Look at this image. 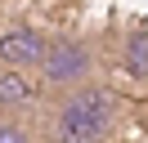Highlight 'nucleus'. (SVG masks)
Instances as JSON below:
<instances>
[{"mask_svg": "<svg viewBox=\"0 0 148 143\" xmlns=\"http://www.w3.org/2000/svg\"><path fill=\"white\" fill-rule=\"evenodd\" d=\"M18 139H27V130L18 125V116H5V112H0V143H18Z\"/></svg>", "mask_w": 148, "mask_h": 143, "instance_id": "obj_6", "label": "nucleus"}, {"mask_svg": "<svg viewBox=\"0 0 148 143\" xmlns=\"http://www.w3.org/2000/svg\"><path fill=\"white\" fill-rule=\"evenodd\" d=\"M27 107H36V85L23 67H5L0 72V112L5 116H23Z\"/></svg>", "mask_w": 148, "mask_h": 143, "instance_id": "obj_4", "label": "nucleus"}, {"mask_svg": "<svg viewBox=\"0 0 148 143\" xmlns=\"http://www.w3.org/2000/svg\"><path fill=\"white\" fill-rule=\"evenodd\" d=\"M108 130H112V98L85 80L72 85V94L54 112V134L67 143H90V139H108Z\"/></svg>", "mask_w": 148, "mask_h": 143, "instance_id": "obj_1", "label": "nucleus"}, {"mask_svg": "<svg viewBox=\"0 0 148 143\" xmlns=\"http://www.w3.org/2000/svg\"><path fill=\"white\" fill-rule=\"evenodd\" d=\"M40 76H45V85L54 89H72L81 85V80H90L94 72V49L85 40H76V36H58V40L45 45V58H40Z\"/></svg>", "mask_w": 148, "mask_h": 143, "instance_id": "obj_2", "label": "nucleus"}, {"mask_svg": "<svg viewBox=\"0 0 148 143\" xmlns=\"http://www.w3.org/2000/svg\"><path fill=\"white\" fill-rule=\"evenodd\" d=\"M45 45L49 40L36 31V27L18 22V27H9V31H0V63L32 72V67H40V58H45Z\"/></svg>", "mask_w": 148, "mask_h": 143, "instance_id": "obj_3", "label": "nucleus"}, {"mask_svg": "<svg viewBox=\"0 0 148 143\" xmlns=\"http://www.w3.org/2000/svg\"><path fill=\"white\" fill-rule=\"evenodd\" d=\"M126 67H130V76H139V80L148 76V36H144V31H130V49H126Z\"/></svg>", "mask_w": 148, "mask_h": 143, "instance_id": "obj_5", "label": "nucleus"}]
</instances>
